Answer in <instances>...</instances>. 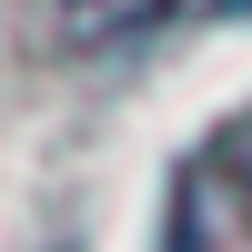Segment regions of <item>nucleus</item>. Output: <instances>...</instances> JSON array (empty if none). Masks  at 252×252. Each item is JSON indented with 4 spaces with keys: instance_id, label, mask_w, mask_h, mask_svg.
I'll return each mask as SVG.
<instances>
[{
    "instance_id": "2",
    "label": "nucleus",
    "mask_w": 252,
    "mask_h": 252,
    "mask_svg": "<svg viewBox=\"0 0 252 252\" xmlns=\"http://www.w3.org/2000/svg\"><path fill=\"white\" fill-rule=\"evenodd\" d=\"M232 182H242V202H252V111H242V131H232Z\"/></svg>"
},
{
    "instance_id": "1",
    "label": "nucleus",
    "mask_w": 252,
    "mask_h": 252,
    "mask_svg": "<svg viewBox=\"0 0 252 252\" xmlns=\"http://www.w3.org/2000/svg\"><path fill=\"white\" fill-rule=\"evenodd\" d=\"M61 10V40L71 51H121V40H141L172 0H51Z\"/></svg>"
}]
</instances>
